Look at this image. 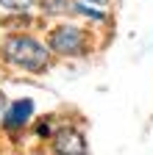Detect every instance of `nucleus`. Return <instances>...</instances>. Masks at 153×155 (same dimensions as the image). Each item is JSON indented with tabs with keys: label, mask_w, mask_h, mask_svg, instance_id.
<instances>
[{
	"label": "nucleus",
	"mask_w": 153,
	"mask_h": 155,
	"mask_svg": "<svg viewBox=\"0 0 153 155\" xmlns=\"http://www.w3.org/2000/svg\"><path fill=\"white\" fill-rule=\"evenodd\" d=\"M53 150L56 155H86V139L75 127H61L53 136Z\"/></svg>",
	"instance_id": "obj_3"
},
{
	"label": "nucleus",
	"mask_w": 153,
	"mask_h": 155,
	"mask_svg": "<svg viewBox=\"0 0 153 155\" xmlns=\"http://www.w3.org/2000/svg\"><path fill=\"white\" fill-rule=\"evenodd\" d=\"M0 6L3 8H11V11H25L33 6V0H0Z\"/></svg>",
	"instance_id": "obj_7"
},
{
	"label": "nucleus",
	"mask_w": 153,
	"mask_h": 155,
	"mask_svg": "<svg viewBox=\"0 0 153 155\" xmlns=\"http://www.w3.org/2000/svg\"><path fill=\"white\" fill-rule=\"evenodd\" d=\"M72 11H75V14H84V17H92V19H106L103 11L89 8V6H84V3H72Z\"/></svg>",
	"instance_id": "obj_6"
},
{
	"label": "nucleus",
	"mask_w": 153,
	"mask_h": 155,
	"mask_svg": "<svg viewBox=\"0 0 153 155\" xmlns=\"http://www.w3.org/2000/svg\"><path fill=\"white\" fill-rule=\"evenodd\" d=\"M50 50L59 55H81L86 50V33L75 25H61L50 31Z\"/></svg>",
	"instance_id": "obj_2"
},
{
	"label": "nucleus",
	"mask_w": 153,
	"mask_h": 155,
	"mask_svg": "<svg viewBox=\"0 0 153 155\" xmlns=\"http://www.w3.org/2000/svg\"><path fill=\"white\" fill-rule=\"evenodd\" d=\"M0 111L6 114V97H3V94H0Z\"/></svg>",
	"instance_id": "obj_9"
},
{
	"label": "nucleus",
	"mask_w": 153,
	"mask_h": 155,
	"mask_svg": "<svg viewBox=\"0 0 153 155\" xmlns=\"http://www.w3.org/2000/svg\"><path fill=\"white\" fill-rule=\"evenodd\" d=\"M42 8H45V14H70L72 3L70 0H42Z\"/></svg>",
	"instance_id": "obj_5"
},
{
	"label": "nucleus",
	"mask_w": 153,
	"mask_h": 155,
	"mask_svg": "<svg viewBox=\"0 0 153 155\" xmlns=\"http://www.w3.org/2000/svg\"><path fill=\"white\" fill-rule=\"evenodd\" d=\"M3 55L6 61L28 72H42L47 69V61H50V53L31 36H9L3 42Z\"/></svg>",
	"instance_id": "obj_1"
},
{
	"label": "nucleus",
	"mask_w": 153,
	"mask_h": 155,
	"mask_svg": "<svg viewBox=\"0 0 153 155\" xmlns=\"http://www.w3.org/2000/svg\"><path fill=\"white\" fill-rule=\"evenodd\" d=\"M84 3H95V6H106L109 0H84Z\"/></svg>",
	"instance_id": "obj_8"
},
{
	"label": "nucleus",
	"mask_w": 153,
	"mask_h": 155,
	"mask_svg": "<svg viewBox=\"0 0 153 155\" xmlns=\"http://www.w3.org/2000/svg\"><path fill=\"white\" fill-rule=\"evenodd\" d=\"M31 114H33V100H14V103L6 108V114H3V127L17 130V127L28 125Z\"/></svg>",
	"instance_id": "obj_4"
}]
</instances>
